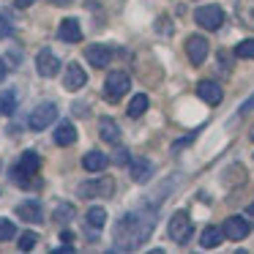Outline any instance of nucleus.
<instances>
[{"label": "nucleus", "instance_id": "f257e3e1", "mask_svg": "<svg viewBox=\"0 0 254 254\" xmlns=\"http://www.w3.org/2000/svg\"><path fill=\"white\" fill-rule=\"evenodd\" d=\"M156 227L153 213H126L121 221L115 224V249L118 252H128V249H137L139 243H145L150 238Z\"/></svg>", "mask_w": 254, "mask_h": 254}, {"label": "nucleus", "instance_id": "f03ea898", "mask_svg": "<svg viewBox=\"0 0 254 254\" xmlns=\"http://www.w3.org/2000/svg\"><path fill=\"white\" fill-rule=\"evenodd\" d=\"M39 170H41V156L36 153V150H25V153H22V159H19L17 164H14L11 175H14V181H17V183L28 186V183H30V178H33V175H39Z\"/></svg>", "mask_w": 254, "mask_h": 254}, {"label": "nucleus", "instance_id": "7ed1b4c3", "mask_svg": "<svg viewBox=\"0 0 254 254\" xmlns=\"http://www.w3.org/2000/svg\"><path fill=\"white\" fill-rule=\"evenodd\" d=\"M128 88H131V79H128V74L123 71H110V77H107L104 82V96L110 101H118L123 99V96L128 93Z\"/></svg>", "mask_w": 254, "mask_h": 254}, {"label": "nucleus", "instance_id": "20e7f679", "mask_svg": "<svg viewBox=\"0 0 254 254\" xmlns=\"http://www.w3.org/2000/svg\"><path fill=\"white\" fill-rule=\"evenodd\" d=\"M194 227H191V219H189L186 210H178L175 216L170 219V238L175 243H186L189 238H191Z\"/></svg>", "mask_w": 254, "mask_h": 254}, {"label": "nucleus", "instance_id": "39448f33", "mask_svg": "<svg viewBox=\"0 0 254 254\" xmlns=\"http://www.w3.org/2000/svg\"><path fill=\"white\" fill-rule=\"evenodd\" d=\"M55 118H58V107L52 104V101H47V104H39V107L33 110V115H30L28 126L33 128V131H44V128L50 126Z\"/></svg>", "mask_w": 254, "mask_h": 254}, {"label": "nucleus", "instance_id": "423d86ee", "mask_svg": "<svg viewBox=\"0 0 254 254\" xmlns=\"http://www.w3.org/2000/svg\"><path fill=\"white\" fill-rule=\"evenodd\" d=\"M115 191V181L110 175L96 178V181H88L79 186V197H110Z\"/></svg>", "mask_w": 254, "mask_h": 254}, {"label": "nucleus", "instance_id": "0eeeda50", "mask_svg": "<svg viewBox=\"0 0 254 254\" xmlns=\"http://www.w3.org/2000/svg\"><path fill=\"white\" fill-rule=\"evenodd\" d=\"M194 19H197V25H202L205 30H219L221 25H224V11H221L219 6H202L194 11Z\"/></svg>", "mask_w": 254, "mask_h": 254}, {"label": "nucleus", "instance_id": "6e6552de", "mask_svg": "<svg viewBox=\"0 0 254 254\" xmlns=\"http://www.w3.org/2000/svg\"><path fill=\"white\" fill-rule=\"evenodd\" d=\"M186 55L194 66H202V61L208 58V39H202V36H189L186 39Z\"/></svg>", "mask_w": 254, "mask_h": 254}, {"label": "nucleus", "instance_id": "1a4fd4ad", "mask_svg": "<svg viewBox=\"0 0 254 254\" xmlns=\"http://www.w3.org/2000/svg\"><path fill=\"white\" fill-rule=\"evenodd\" d=\"M221 230H224V238H230V241H243L252 232V224L246 219H241V216H230Z\"/></svg>", "mask_w": 254, "mask_h": 254}, {"label": "nucleus", "instance_id": "9d476101", "mask_svg": "<svg viewBox=\"0 0 254 254\" xmlns=\"http://www.w3.org/2000/svg\"><path fill=\"white\" fill-rule=\"evenodd\" d=\"M36 66H39L41 77H55V74L61 71V61L55 58L52 50H41L39 55H36Z\"/></svg>", "mask_w": 254, "mask_h": 254}, {"label": "nucleus", "instance_id": "9b49d317", "mask_svg": "<svg viewBox=\"0 0 254 254\" xmlns=\"http://www.w3.org/2000/svg\"><path fill=\"white\" fill-rule=\"evenodd\" d=\"M85 58H88L90 66L104 68V66H110V61H112V50L107 44H90L88 50H85Z\"/></svg>", "mask_w": 254, "mask_h": 254}, {"label": "nucleus", "instance_id": "f8f14e48", "mask_svg": "<svg viewBox=\"0 0 254 254\" xmlns=\"http://www.w3.org/2000/svg\"><path fill=\"white\" fill-rule=\"evenodd\" d=\"M58 39L66 41V44H79L82 41V28H79V22L74 17L63 19L61 28H58Z\"/></svg>", "mask_w": 254, "mask_h": 254}, {"label": "nucleus", "instance_id": "ddd939ff", "mask_svg": "<svg viewBox=\"0 0 254 254\" xmlns=\"http://www.w3.org/2000/svg\"><path fill=\"white\" fill-rule=\"evenodd\" d=\"M85 82H88V74H85V68L79 66V63H68V66H66V79H63V88L74 93V90H79Z\"/></svg>", "mask_w": 254, "mask_h": 254}, {"label": "nucleus", "instance_id": "4468645a", "mask_svg": "<svg viewBox=\"0 0 254 254\" xmlns=\"http://www.w3.org/2000/svg\"><path fill=\"white\" fill-rule=\"evenodd\" d=\"M197 96L202 101H208V104H219L221 96H224V90H221L219 82H213V79H202V82L197 85Z\"/></svg>", "mask_w": 254, "mask_h": 254}, {"label": "nucleus", "instance_id": "2eb2a0df", "mask_svg": "<svg viewBox=\"0 0 254 254\" xmlns=\"http://www.w3.org/2000/svg\"><path fill=\"white\" fill-rule=\"evenodd\" d=\"M17 213L22 216L25 221H44V208H41L39 199H25V202L17 205Z\"/></svg>", "mask_w": 254, "mask_h": 254}, {"label": "nucleus", "instance_id": "dca6fc26", "mask_svg": "<svg viewBox=\"0 0 254 254\" xmlns=\"http://www.w3.org/2000/svg\"><path fill=\"white\" fill-rule=\"evenodd\" d=\"M128 172H131V181L134 183H148L150 175H153V164L148 159H134L128 164Z\"/></svg>", "mask_w": 254, "mask_h": 254}, {"label": "nucleus", "instance_id": "f3484780", "mask_svg": "<svg viewBox=\"0 0 254 254\" xmlns=\"http://www.w3.org/2000/svg\"><path fill=\"white\" fill-rule=\"evenodd\" d=\"M55 142L61 145V148H68V145H74V142H77V128H74V123H71V121H63V123H58Z\"/></svg>", "mask_w": 254, "mask_h": 254}, {"label": "nucleus", "instance_id": "a211bd4d", "mask_svg": "<svg viewBox=\"0 0 254 254\" xmlns=\"http://www.w3.org/2000/svg\"><path fill=\"white\" fill-rule=\"evenodd\" d=\"M99 134H101V139L110 142V145L121 142V128H118V123L112 121V118H101L99 121Z\"/></svg>", "mask_w": 254, "mask_h": 254}, {"label": "nucleus", "instance_id": "6ab92c4d", "mask_svg": "<svg viewBox=\"0 0 254 254\" xmlns=\"http://www.w3.org/2000/svg\"><path fill=\"white\" fill-rule=\"evenodd\" d=\"M82 167L88 172H101L107 167V153H101V150H90V153L82 156Z\"/></svg>", "mask_w": 254, "mask_h": 254}, {"label": "nucleus", "instance_id": "aec40b11", "mask_svg": "<svg viewBox=\"0 0 254 254\" xmlns=\"http://www.w3.org/2000/svg\"><path fill=\"white\" fill-rule=\"evenodd\" d=\"M221 238H224V230H219V227H205L202 235H199V243L205 249H216L221 243Z\"/></svg>", "mask_w": 254, "mask_h": 254}, {"label": "nucleus", "instance_id": "412c9836", "mask_svg": "<svg viewBox=\"0 0 254 254\" xmlns=\"http://www.w3.org/2000/svg\"><path fill=\"white\" fill-rule=\"evenodd\" d=\"M14 110H17V90H3L0 93V112L3 115H14Z\"/></svg>", "mask_w": 254, "mask_h": 254}, {"label": "nucleus", "instance_id": "4be33fe9", "mask_svg": "<svg viewBox=\"0 0 254 254\" xmlns=\"http://www.w3.org/2000/svg\"><path fill=\"white\" fill-rule=\"evenodd\" d=\"M74 216H77V208H74L71 202H61V205L55 208V213H52V219H55V221H63V224H68Z\"/></svg>", "mask_w": 254, "mask_h": 254}, {"label": "nucleus", "instance_id": "5701e85b", "mask_svg": "<svg viewBox=\"0 0 254 254\" xmlns=\"http://www.w3.org/2000/svg\"><path fill=\"white\" fill-rule=\"evenodd\" d=\"M145 110H148V96L139 93L131 99V104H128L126 112H128V118H139V115H145Z\"/></svg>", "mask_w": 254, "mask_h": 254}, {"label": "nucleus", "instance_id": "b1692460", "mask_svg": "<svg viewBox=\"0 0 254 254\" xmlns=\"http://www.w3.org/2000/svg\"><path fill=\"white\" fill-rule=\"evenodd\" d=\"M88 224L93 227V230H101V227L107 224V210L99 208V205H96V208H90L88 210Z\"/></svg>", "mask_w": 254, "mask_h": 254}, {"label": "nucleus", "instance_id": "393cba45", "mask_svg": "<svg viewBox=\"0 0 254 254\" xmlns=\"http://www.w3.org/2000/svg\"><path fill=\"white\" fill-rule=\"evenodd\" d=\"M235 55H238V58H246V61H252V58H254V39L241 41V44L235 47Z\"/></svg>", "mask_w": 254, "mask_h": 254}, {"label": "nucleus", "instance_id": "a878e982", "mask_svg": "<svg viewBox=\"0 0 254 254\" xmlns=\"http://www.w3.org/2000/svg\"><path fill=\"white\" fill-rule=\"evenodd\" d=\"M36 241H39V235H36V232H22V235H19V241H17V246L22 249V252H30V249L36 246Z\"/></svg>", "mask_w": 254, "mask_h": 254}, {"label": "nucleus", "instance_id": "bb28decb", "mask_svg": "<svg viewBox=\"0 0 254 254\" xmlns=\"http://www.w3.org/2000/svg\"><path fill=\"white\" fill-rule=\"evenodd\" d=\"M14 235H17V227L8 219H0V241H11Z\"/></svg>", "mask_w": 254, "mask_h": 254}, {"label": "nucleus", "instance_id": "cd10ccee", "mask_svg": "<svg viewBox=\"0 0 254 254\" xmlns=\"http://www.w3.org/2000/svg\"><path fill=\"white\" fill-rule=\"evenodd\" d=\"M11 33H14V25L6 17H0V39H8Z\"/></svg>", "mask_w": 254, "mask_h": 254}, {"label": "nucleus", "instance_id": "c85d7f7f", "mask_svg": "<svg viewBox=\"0 0 254 254\" xmlns=\"http://www.w3.org/2000/svg\"><path fill=\"white\" fill-rule=\"evenodd\" d=\"M252 110H254V96H252V99H246V101L241 104V115H246V112H252Z\"/></svg>", "mask_w": 254, "mask_h": 254}, {"label": "nucleus", "instance_id": "c756f323", "mask_svg": "<svg viewBox=\"0 0 254 254\" xmlns=\"http://www.w3.org/2000/svg\"><path fill=\"white\" fill-rule=\"evenodd\" d=\"M6 71H8V68H6V61H3V58H0V82H3V79H6Z\"/></svg>", "mask_w": 254, "mask_h": 254}, {"label": "nucleus", "instance_id": "7c9ffc66", "mask_svg": "<svg viewBox=\"0 0 254 254\" xmlns=\"http://www.w3.org/2000/svg\"><path fill=\"white\" fill-rule=\"evenodd\" d=\"M126 153H128V150H118V156H115V159L121 161V164H126V161H128V156H126Z\"/></svg>", "mask_w": 254, "mask_h": 254}, {"label": "nucleus", "instance_id": "2f4dec72", "mask_svg": "<svg viewBox=\"0 0 254 254\" xmlns=\"http://www.w3.org/2000/svg\"><path fill=\"white\" fill-rule=\"evenodd\" d=\"M33 3H36V0H17L19 8H28V6H33Z\"/></svg>", "mask_w": 254, "mask_h": 254}, {"label": "nucleus", "instance_id": "473e14b6", "mask_svg": "<svg viewBox=\"0 0 254 254\" xmlns=\"http://www.w3.org/2000/svg\"><path fill=\"white\" fill-rule=\"evenodd\" d=\"M61 241H74V235H71L68 230H63V232H61Z\"/></svg>", "mask_w": 254, "mask_h": 254}, {"label": "nucleus", "instance_id": "72a5a7b5", "mask_svg": "<svg viewBox=\"0 0 254 254\" xmlns=\"http://www.w3.org/2000/svg\"><path fill=\"white\" fill-rule=\"evenodd\" d=\"M50 3H55V6H66V3H71V0H50Z\"/></svg>", "mask_w": 254, "mask_h": 254}, {"label": "nucleus", "instance_id": "f704fd0d", "mask_svg": "<svg viewBox=\"0 0 254 254\" xmlns=\"http://www.w3.org/2000/svg\"><path fill=\"white\" fill-rule=\"evenodd\" d=\"M252 213H254V205H252Z\"/></svg>", "mask_w": 254, "mask_h": 254}, {"label": "nucleus", "instance_id": "c9c22d12", "mask_svg": "<svg viewBox=\"0 0 254 254\" xmlns=\"http://www.w3.org/2000/svg\"><path fill=\"white\" fill-rule=\"evenodd\" d=\"M252 139H254V131H252Z\"/></svg>", "mask_w": 254, "mask_h": 254}]
</instances>
